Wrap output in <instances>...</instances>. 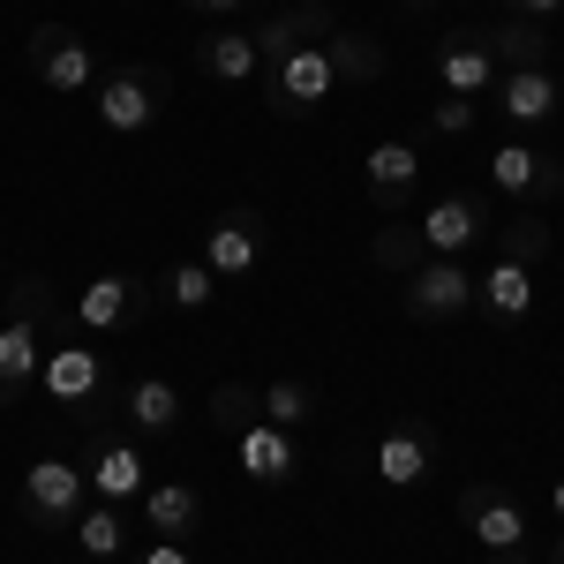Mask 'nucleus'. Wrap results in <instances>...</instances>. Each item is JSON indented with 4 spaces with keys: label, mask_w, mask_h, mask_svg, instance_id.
Returning a JSON list of instances; mask_svg holds the SVG:
<instances>
[{
    "label": "nucleus",
    "mask_w": 564,
    "mask_h": 564,
    "mask_svg": "<svg viewBox=\"0 0 564 564\" xmlns=\"http://www.w3.org/2000/svg\"><path fill=\"white\" fill-rule=\"evenodd\" d=\"M481 308L497 316V324H527V308H534V271L512 257H497L481 271Z\"/></svg>",
    "instance_id": "24"
},
{
    "label": "nucleus",
    "mask_w": 564,
    "mask_h": 564,
    "mask_svg": "<svg viewBox=\"0 0 564 564\" xmlns=\"http://www.w3.org/2000/svg\"><path fill=\"white\" fill-rule=\"evenodd\" d=\"M399 302H406L414 324H452V316H467V308L481 302V279L459 257H430V263L406 271V294H399Z\"/></svg>",
    "instance_id": "3"
},
{
    "label": "nucleus",
    "mask_w": 564,
    "mask_h": 564,
    "mask_svg": "<svg viewBox=\"0 0 564 564\" xmlns=\"http://www.w3.org/2000/svg\"><path fill=\"white\" fill-rule=\"evenodd\" d=\"M129 534H135L129 512H121V505H106V497L76 512V542H84V557H90V564H113L121 550H129Z\"/></svg>",
    "instance_id": "25"
},
{
    "label": "nucleus",
    "mask_w": 564,
    "mask_h": 564,
    "mask_svg": "<svg viewBox=\"0 0 564 564\" xmlns=\"http://www.w3.org/2000/svg\"><path fill=\"white\" fill-rule=\"evenodd\" d=\"M39 361H45V332L31 316H0V406H23L39 391Z\"/></svg>",
    "instance_id": "18"
},
{
    "label": "nucleus",
    "mask_w": 564,
    "mask_h": 564,
    "mask_svg": "<svg viewBox=\"0 0 564 564\" xmlns=\"http://www.w3.org/2000/svg\"><path fill=\"white\" fill-rule=\"evenodd\" d=\"M497 106H505L512 129H542V121H557L564 90H557L550 68H505V76H497Z\"/></svg>",
    "instance_id": "19"
},
{
    "label": "nucleus",
    "mask_w": 564,
    "mask_h": 564,
    "mask_svg": "<svg viewBox=\"0 0 564 564\" xmlns=\"http://www.w3.org/2000/svg\"><path fill=\"white\" fill-rule=\"evenodd\" d=\"M31 76L45 90H61V98H76V90H98V45L84 31H68V23H39L31 31Z\"/></svg>",
    "instance_id": "6"
},
{
    "label": "nucleus",
    "mask_w": 564,
    "mask_h": 564,
    "mask_svg": "<svg viewBox=\"0 0 564 564\" xmlns=\"http://www.w3.org/2000/svg\"><path fill=\"white\" fill-rule=\"evenodd\" d=\"M459 520H467V534H475L489 557L527 550V505L512 489H497V481H467V489H459Z\"/></svg>",
    "instance_id": "10"
},
{
    "label": "nucleus",
    "mask_w": 564,
    "mask_h": 564,
    "mask_svg": "<svg viewBox=\"0 0 564 564\" xmlns=\"http://www.w3.org/2000/svg\"><path fill=\"white\" fill-rule=\"evenodd\" d=\"M481 234H497V218L481 204L475 188H452V196H436L430 212H422V249L430 257H467Z\"/></svg>",
    "instance_id": "11"
},
{
    "label": "nucleus",
    "mask_w": 564,
    "mask_h": 564,
    "mask_svg": "<svg viewBox=\"0 0 564 564\" xmlns=\"http://www.w3.org/2000/svg\"><path fill=\"white\" fill-rule=\"evenodd\" d=\"M414 188H422V143L414 135H377L361 151V196H369V212L399 218L414 204Z\"/></svg>",
    "instance_id": "5"
},
{
    "label": "nucleus",
    "mask_w": 564,
    "mask_h": 564,
    "mask_svg": "<svg viewBox=\"0 0 564 564\" xmlns=\"http://www.w3.org/2000/svg\"><path fill=\"white\" fill-rule=\"evenodd\" d=\"M226 8H241V0H181V15H226Z\"/></svg>",
    "instance_id": "35"
},
{
    "label": "nucleus",
    "mask_w": 564,
    "mask_h": 564,
    "mask_svg": "<svg viewBox=\"0 0 564 564\" xmlns=\"http://www.w3.org/2000/svg\"><path fill=\"white\" fill-rule=\"evenodd\" d=\"M204 263L218 271V286H226V279H249L263 263V212H249V204H241V212H218L212 226H204Z\"/></svg>",
    "instance_id": "14"
},
{
    "label": "nucleus",
    "mask_w": 564,
    "mask_h": 564,
    "mask_svg": "<svg viewBox=\"0 0 564 564\" xmlns=\"http://www.w3.org/2000/svg\"><path fill=\"white\" fill-rule=\"evenodd\" d=\"M550 512H557V527H564V475L550 481Z\"/></svg>",
    "instance_id": "36"
},
{
    "label": "nucleus",
    "mask_w": 564,
    "mask_h": 564,
    "mask_svg": "<svg viewBox=\"0 0 564 564\" xmlns=\"http://www.w3.org/2000/svg\"><path fill=\"white\" fill-rule=\"evenodd\" d=\"M497 257H512V263H527V271H534V263L550 257V226H542L534 212L505 218V226H497Z\"/></svg>",
    "instance_id": "29"
},
{
    "label": "nucleus",
    "mask_w": 564,
    "mask_h": 564,
    "mask_svg": "<svg viewBox=\"0 0 564 564\" xmlns=\"http://www.w3.org/2000/svg\"><path fill=\"white\" fill-rule=\"evenodd\" d=\"M196 68H204L212 84H257L263 76L257 31H204V39H196Z\"/></svg>",
    "instance_id": "22"
},
{
    "label": "nucleus",
    "mask_w": 564,
    "mask_h": 564,
    "mask_svg": "<svg viewBox=\"0 0 564 564\" xmlns=\"http://www.w3.org/2000/svg\"><path fill=\"white\" fill-rule=\"evenodd\" d=\"M113 361H106V347L98 339H61V347H45L39 361V391L53 399V406H68V414H84V422H106L113 414Z\"/></svg>",
    "instance_id": "1"
},
{
    "label": "nucleus",
    "mask_w": 564,
    "mask_h": 564,
    "mask_svg": "<svg viewBox=\"0 0 564 564\" xmlns=\"http://www.w3.org/2000/svg\"><path fill=\"white\" fill-rule=\"evenodd\" d=\"M234 444H241V475L263 481V489H286V481L302 475V444L286 430H271V422H249Z\"/></svg>",
    "instance_id": "20"
},
{
    "label": "nucleus",
    "mask_w": 564,
    "mask_h": 564,
    "mask_svg": "<svg viewBox=\"0 0 564 564\" xmlns=\"http://www.w3.org/2000/svg\"><path fill=\"white\" fill-rule=\"evenodd\" d=\"M135 527H143L151 542H188V534L204 527V497H196V481L151 475V489L135 497Z\"/></svg>",
    "instance_id": "13"
},
{
    "label": "nucleus",
    "mask_w": 564,
    "mask_h": 564,
    "mask_svg": "<svg viewBox=\"0 0 564 564\" xmlns=\"http://www.w3.org/2000/svg\"><path fill=\"white\" fill-rule=\"evenodd\" d=\"M489 188L497 196H557L564 174H557V159H542L527 135H505V143H489Z\"/></svg>",
    "instance_id": "15"
},
{
    "label": "nucleus",
    "mask_w": 564,
    "mask_h": 564,
    "mask_svg": "<svg viewBox=\"0 0 564 564\" xmlns=\"http://www.w3.org/2000/svg\"><path fill=\"white\" fill-rule=\"evenodd\" d=\"M377 481L384 489H422L430 481V467H436V436L422 430V422H391L384 436H377Z\"/></svg>",
    "instance_id": "16"
},
{
    "label": "nucleus",
    "mask_w": 564,
    "mask_h": 564,
    "mask_svg": "<svg viewBox=\"0 0 564 564\" xmlns=\"http://www.w3.org/2000/svg\"><path fill=\"white\" fill-rule=\"evenodd\" d=\"M430 129L436 135H467V129H475V98H452V90H444L436 113H430Z\"/></svg>",
    "instance_id": "32"
},
{
    "label": "nucleus",
    "mask_w": 564,
    "mask_h": 564,
    "mask_svg": "<svg viewBox=\"0 0 564 564\" xmlns=\"http://www.w3.org/2000/svg\"><path fill=\"white\" fill-rule=\"evenodd\" d=\"M129 564H196V557H188V542H143Z\"/></svg>",
    "instance_id": "33"
},
{
    "label": "nucleus",
    "mask_w": 564,
    "mask_h": 564,
    "mask_svg": "<svg viewBox=\"0 0 564 564\" xmlns=\"http://www.w3.org/2000/svg\"><path fill=\"white\" fill-rule=\"evenodd\" d=\"M550 564H564V534H557V550H550Z\"/></svg>",
    "instance_id": "38"
},
{
    "label": "nucleus",
    "mask_w": 564,
    "mask_h": 564,
    "mask_svg": "<svg viewBox=\"0 0 564 564\" xmlns=\"http://www.w3.org/2000/svg\"><path fill=\"white\" fill-rule=\"evenodd\" d=\"M212 422H218L226 436H241L249 422H263L257 391H249V384H218V391H212Z\"/></svg>",
    "instance_id": "31"
},
{
    "label": "nucleus",
    "mask_w": 564,
    "mask_h": 564,
    "mask_svg": "<svg viewBox=\"0 0 564 564\" xmlns=\"http://www.w3.org/2000/svg\"><path fill=\"white\" fill-rule=\"evenodd\" d=\"M113 414H121L143 444H174V436H181V391H174V377H159V369L121 377V384H113Z\"/></svg>",
    "instance_id": "8"
},
{
    "label": "nucleus",
    "mask_w": 564,
    "mask_h": 564,
    "mask_svg": "<svg viewBox=\"0 0 564 564\" xmlns=\"http://www.w3.org/2000/svg\"><path fill=\"white\" fill-rule=\"evenodd\" d=\"M399 8H430V0H399Z\"/></svg>",
    "instance_id": "39"
},
{
    "label": "nucleus",
    "mask_w": 564,
    "mask_h": 564,
    "mask_svg": "<svg viewBox=\"0 0 564 564\" xmlns=\"http://www.w3.org/2000/svg\"><path fill=\"white\" fill-rule=\"evenodd\" d=\"M369 257H377V271H399V279H406V271L422 263V226H384Z\"/></svg>",
    "instance_id": "30"
},
{
    "label": "nucleus",
    "mask_w": 564,
    "mask_h": 564,
    "mask_svg": "<svg viewBox=\"0 0 564 564\" xmlns=\"http://www.w3.org/2000/svg\"><path fill=\"white\" fill-rule=\"evenodd\" d=\"M481 45L505 68H550V23H527V15H505V23H481Z\"/></svg>",
    "instance_id": "23"
},
{
    "label": "nucleus",
    "mask_w": 564,
    "mask_h": 564,
    "mask_svg": "<svg viewBox=\"0 0 564 564\" xmlns=\"http://www.w3.org/2000/svg\"><path fill=\"white\" fill-rule=\"evenodd\" d=\"M279 8H294V0H279Z\"/></svg>",
    "instance_id": "40"
},
{
    "label": "nucleus",
    "mask_w": 564,
    "mask_h": 564,
    "mask_svg": "<svg viewBox=\"0 0 564 564\" xmlns=\"http://www.w3.org/2000/svg\"><path fill=\"white\" fill-rule=\"evenodd\" d=\"M332 90H339V68H332L324 45H294L286 61L263 68V106H271L279 121H308V113H324Z\"/></svg>",
    "instance_id": "2"
},
{
    "label": "nucleus",
    "mask_w": 564,
    "mask_h": 564,
    "mask_svg": "<svg viewBox=\"0 0 564 564\" xmlns=\"http://www.w3.org/2000/svg\"><path fill=\"white\" fill-rule=\"evenodd\" d=\"M505 15H527V23H550V15H564V0H505Z\"/></svg>",
    "instance_id": "34"
},
{
    "label": "nucleus",
    "mask_w": 564,
    "mask_h": 564,
    "mask_svg": "<svg viewBox=\"0 0 564 564\" xmlns=\"http://www.w3.org/2000/svg\"><path fill=\"white\" fill-rule=\"evenodd\" d=\"M436 76H444L452 98H481V90H497V61H489L481 31H452L444 53H436Z\"/></svg>",
    "instance_id": "21"
},
{
    "label": "nucleus",
    "mask_w": 564,
    "mask_h": 564,
    "mask_svg": "<svg viewBox=\"0 0 564 564\" xmlns=\"http://www.w3.org/2000/svg\"><path fill=\"white\" fill-rule=\"evenodd\" d=\"M174 98V84L159 76V68H121V76H106L98 84V129L113 135H143L159 121V106Z\"/></svg>",
    "instance_id": "9"
},
{
    "label": "nucleus",
    "mask_w": 564,
    "mask_h": 564,
    "mask_svg": "<svg viewBox=\"0 0 564 564\" xmlns=\"http://www.w3.org/2000/svg\"><path fill=\"white\" fill-rule=\"evenodd\" d=\"M339 31V8H324V0H294V8H279V15H263L257 23V53H263V68L271 61H286L294 45H324Z\"/></svg>",
    "instance_id": "17"
},
{
    "label": "nucleus",
    "mask_w": 564,
    "mask_h": 564,
    "mask_svg": "<svg viewBox=\"0 0 564 564\" xmlns=\"http://www.w3.org/2000/svg\"><path fill=\"white\" fill-rule=\"evenodd\" d=\"M497 564H534V557H527V550H505V557H497Z\"/></svg>",
    "instance_id": "37"
},
{
    "label": "nucleus",
    "mask_w": 564,
    "mask_h": 564,
    "mask_svg": "<svg viewBox=\"0 0 564 564\" xmlns=\"http://www.w3.org/2000/svg\"><path fill=\"white\" fill-rule=\"evenodd\" d=\"M68 308H76V332H84V339H106V332H121V324H135V316L151 308V286L129 279V271H106V279H90Z\"/></svg>",
    "instance_id": "12"
},
{
    "label": "nucleus",
    "mask_w": 564,
    "mask_h": 564,
    "mask_svg": "<svg viewBox=\"0 0 564 564\" xmlns=\"http://www.w3.org/2000/svg\"><path fill=\"white\" fill-rule=\"evenodd\" d=\"M15 505H23L31 527H76V512L90 505V475L76 467V459H31Z\"/></svg>",
    "instance_id": "4"
},
{
    "label": "nucleus",
    "mask_w": 564,
    "mask_h": 564,
    "mask_svg": "<svg viewBox=\"0 0 564 564\" xmlns=\"http://www.w3.org/2000/svg\"><path fill=\"white\" fill-rule=\"evenodd\" d=\"M90 497H106V505H121V512H129L135 497H143V489H151V452H143V444H135V436H113L106 430V422H90Z\"/></svg>",
    "instance_id": "7"
},
{
    "label": "nucleus",
    "mask_w": 564,
    "mask_h": 564,
    "mask_svg": "<svg viewBox=\"0 0 564 564\" xmlns=\"http://www.w3.org/2000/svg\"><path fill=\"white\" fill-rule=\"evenodd\" d=\"M257 406H263V422H271V430L302 436V430H308V414H316V384H302V377H279V384H263V391H257Z\"/></svg>",
    "instance_id": "28"
},
{
    "label": "nucleus",
    "mask_w": 564,
    "mask_h": 564,
    "mask_svg": "<svg viewBox=\"0 0 564 564\" xmlns=\"http://www.w3.org/2000/svg\"><path fill=\"white\" fill-rule=\"evenodd\" d=\"M324 53H332L339 84H377V76H384V45L369 39V31H347V23H339V31L324 39Z\"/></svg>",
    "instance_id": "27"
},
{
    "label": "nucleus",
    "mask_w": 564,
    "mask_h": 564,
    "mask_svg": "<svg viewBox=\"0 0 564 564\" xmlns=\"http://www.w3.org/2000/svg\"><path fill=\"white\" fill-rule=\"evenodd\" d=\"M159 302L166 308H212L218 302V271L204 257H181L159 271Z\"/></svg>",
    "instance_id": "26"
}]
</instances>
